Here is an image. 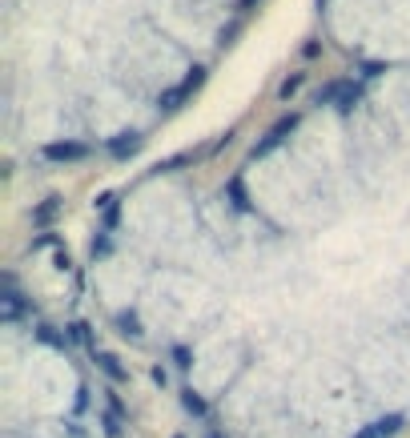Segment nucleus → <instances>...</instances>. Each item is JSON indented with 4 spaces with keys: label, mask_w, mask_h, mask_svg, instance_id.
<instances>
[{
    "label": "nucleus",
    "mask_w": 410,
    "mask_h": 438,
    "mask_svg": "<svg viewBox=\"0 0 410 438\" xmlns=\"http://www.w3.org/2000/svg\"><path fill=\"white\" fill-rule=\"evenodd\" d=\"M113 153H117V157H129V153H137V133H125L121 141H113Z\"/></svg>",
    "instance_id": "nucleus-4"
},
{
    "label": "nucleus",
    "mask_w": 410,
    "mask_h": 438,
    "mask_svg": "<svg viewBox=\"0 0 410 438\" xmlns=\"http://www.w3.org/2000/svg\"><path fill=\"white\" fill-rule=\"evenodd\" d=\"M298 89H302V77H294V81H286V85H281V97H294Z\"/></svg>",
    "instance_id": "nucleus-5"
},
{
    "label": "nucleus",
    "mask_w": 410,
    "mask_h": 438,
    "mask_svg": "<svg viewBox=\"0 0 410 438\" xmlns=\"http://www.w3.org/2000/svg\"><path fill=\"white\" fill-rule=\"evenodd\" d=\"M197 85H201V68H193V77H185V81H181L177 89H173V93H165L161 105H165V109H177V101L185 97V93H193Z\"/></svg>",
    "instance_id": "nucleus-3"
},
{
    "label": "nucleus",
    "mask_w": 410,
    "mask_h": 438,
    "mask_svg": "<svg viewBox=\"0 0 410 438\" xmlns=\"http://www.w3.org/2000/svg\"><path fill=\"white\" fill-rule=\"evenodd\" d=\"M294 129V121H290V117H286V121H278V125H274V129L265 133V141L258 149H254V157H262V153H270V149H278L281 141H286V133Z\"/></svg>",
    "instance_id": "nucleus-2"
},
{
    "label": "nucleus",
    "mask_w": 410,
    "mask_h": 438,
    "mask_svg": "<svg viewBox=\"0 0 410 438\" xmlns=\"http://www.w3.org/2000/svg\"><path fill=\"white\" fill-rule=\"evenodd\" d=\"M45 157H49V161H61V165L85 161V157H89V145H77V141H57V145H45Z\"/></svg>",
    "instance_id": "nucleus-1"
}]
</instances>
